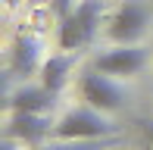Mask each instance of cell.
Returning a JSON list of instances; mask_svg holds the SVG:
<instances>
[{
  "label": "cell",
  "instance_id": "cell-1",
  "mask_svg": "<svg viewBox=\"0 0 153 150\" xmlns=\"http://www.w3.org/2000/svg\"><path fill=\"white\" fill-rule=\"evenodd\" d=\"M100 19H103V0H81L72 16H66L59 22V38H56L59 50L75 53L81 47H88L100 28Z\"/></svg>",
  "mask_w": 153,
  "mask_h": 150
},
{
  "label": "cell",
  "instance_id": "cell-2",
  "mask_svg": "<svg viewBox=\"0 0 153 150\" xmlns=\"http://www.w3.org/2000/svg\"><path fill=\"white\" fill-rule=\"evenodd\" d=\"M116 134V125L103 116V110L94 106H75L53 125V138L56 141H88V138H109Z\"/></svg>",
  "mask_w": 153,
  "mask_h": 150
},
{
  "label": "cell",
  "instance_id": "cell-3",
  "mask_svg": "<svg viewBox=\"0 0 153 150\" xmlns=\"http://www.w3.org/2000/svg\"><path fill=\"white\" fill-rule=\"evenodd\" d=\"M81 100L94 110H103V113H116L125 106V91L113 81V75H103V72H88L81 75Z\"/></svg>",
  "mask_w": 153,
  "mask_h": 150
},
{
  "label": "cell",
  "instance_id": "cell-4",
  "mask_svg": "<svg viewBox=\"0 0 153 150\" xmlns=\"http://www.w3.org/2000/svg\"><path fill=\"white\" fill-rule=\"evenodd\" d=\"M150 25V10L147 3H141V0H128V3H122L119 10H116V16L109 19V38L116 41V44H134L137 38L147 31Z\"/></svg>",
  "mask_w": 153,
  "mask_h": 150
},
{
  "label": "cell",
  "instance_id": "cell-5",
  "mask_svg": "<svg viewBox=\"0 0 153 150\" xmlns=\"http://www.w3.org/2000/svg\"><path fill=\"white\" fill-rule=\"evenodd\" d=\"M147 63V53L137 44H119L116 50H106L94 59V69L113 78H125V75H137Z\"/></svg>",
  "mask_w": 153,
  "mask_h": 150
},
{
  "label": "cell",
  "instance_id": "cell-6",
  "mask_svg": "<svg viewBox=\"0 0 153 150\" xmlns=\"http://www.w3.org/2000/svg\"><path fill=\"white\" fill-rule=\"evenodd\" d=\"M47 134H53L47 113H13L10 116L6 138L22 141V144H28V147H41V141H44Z\"/></svg>",
  "mask_w": 153,
  "mask_h": 150
},
{
  "label": "cell",
  "instance_id": "cell-7",
  "mask_svg": "<svg viewBox=\"0 0 153 150\" xmlns=\"http://www.w3.org/2000/svg\"><path fill=\"white\" fill-rule=\"evenodd\" d=\"M10 110L13 113H47V110H53V103H56V94L53 91H47L44 85H22L19 91H13L10 94Z\"/></svg>",
  "mask_w": 153,
  "mask_h": 150
},
{
  "label": "cell",
  "instance_id": "cell-8",
  "mask_svg": "<svg viewBox=\"0 0 153 150\" xmlns=\"http://www.w3.org/2000/svg\"><path fill=\"white\" fill-rule=\"evenodd\" d=\"M75 69V53H53V56H47L44 63H41V85L47 88V91H53V94H59L62 88H66V81H69V72Z\"/></svg>",
  "mask_w": 153,
  "mask_h": 150
},
{
  "label": "cell",
  "instance_id": "cell-9",
  "mask_svg": "<svg viewBox=\"0 0 153 150\" xmlns=\"http://www.w3.org/2000/svg\"><path fill=\"white\" fill-rule=\"evenodd\" d=\"M38 53H41L38 41L28 38V35H19L16 44H13V72L16 75H31L34 69H41L38 66Z\"/></svg>",
  "mask_w": 153,
  "mask_h": 150
},
{
  "label": "cell",
  "instance_id": "cell-10",
  "mask_svg": "<svg viewBox=\"0 0 153 150\" xmlns=\"http://www.w3.org/2000/svg\"><path fill=\"white\" fill-rule=\"evenodd\" d=\"M116 138H88V141H56V144H41L34 150H109Z\"/></svg>",
  "mask_w": 153,
  "mask_h": 150
},
{
  "label": "cell",
  "instance_id": "cell-11",
  "mask_svg": "<svg viewBox=\"0 0 153 150\" xmlns=\"http://www.w3.org/2000/svg\"><path fill=\"white\" fill-rule=\"evenodd\" d=\"M75 6H78L75 0H53V13H56V19H59V22H62L66 16H72V13H75Z\"/></svg>",
  "mask_w": 153,
  "mask_h": 150
},
{
  "label": "cell",
  "instance_id": "cell-12",
  "mask_svg": "<svg viewBox=\"0 0 153 150\" xmlns=\"http://www.w3.org/2000/svg\"><path fill=\"white\" fill-rule=\"evenodd\" d=\"M137 125H141V134H144V141H147V144L153 147V119H141Z\"/></svg>",
  "mask_w": 153,
  "mask_h": 150
},
{
  "label": "cell",
  "instance_id": "cell-13",
  "mask_svg": "<svg viewBox=\"0 0 153 150\" xmlns=\"http://www.w3.org/2000/svg\"><path fill=\"white\" fill-rule=\"evenodd\" d=\"M3 150H16V144H13V138H6V141H3Z\"/></svg>",
  "mask_w": 153,
  "mask_h": 150
}]
</instances>
